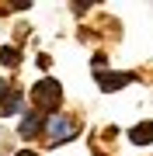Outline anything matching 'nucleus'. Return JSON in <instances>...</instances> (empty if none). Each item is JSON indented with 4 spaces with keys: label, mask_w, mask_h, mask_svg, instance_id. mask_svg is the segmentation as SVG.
Returning a JSON list of instances; mask_svg holds the SVG:
<instances>
[{
    "label": "nucleus",
    "mask_w": 153,
    "mask_h": 156,
    "mask_svg": "<svg viewBox=\"0 0 153 156\" xmlns=\"http://www.w3.org/2000/svg\"><path fill=\"white\" fill-rule=\"evenodd\" d=\"M31 97H35V108H42V111H56V104H59L63 90H59L56 80H42V83H35Z\"/></svg>",
    "instance_id": "nucleus-1"
},
{
    "label": "nucleus",
    "mask_w": 153,
    "mask_h": 156,
    "mask_svg": "<svg viewBox=\"0 0 153 156\" xmlns=\"http://www.w3.org/2000/svg\"><path fill=\"white\" fill-rule=\"evenodd\" d=\"M46 132L52 135V142H66V139L77 135V122L66 118V115H52L49 122H46Z\"/></svg>",
    "instance_id": "nucleus-2"
},
{
    "label": "nucleus",
    "mask_w": 153,
    "mask_h": 156,
    "mask_svg": "<svg viewBox=\"0 0 153 156\" xmlns=\"http://www.w3.org/2000/svg\"><path fill=\"white\" fill-rule=\"evenodd\" d=\"M97 83H101V90H118L125 83H132V73H104V69H97Z\"/></svg>",
    "instance_id": "nucleus-3"
},
{
    "label": "nucleus",
    "mask_w": 153,
    "mask_h": 156,
    "mask_svg": "<svg viewBox=\"0 0 153 156\" xmlns=\"http://www.w3.org/2000/svg\"><path fill=\"white\" fill-rule=\"evenodd\" d=\"M129 139L136 142V146H150V139H153V125H150V122L136 125V128H132V132H129Z\"/></svg>",
    "instance_id": "nucleus-4"
},
{
    "label": "nucleus",
    "mask_w": 153,
    "mask_h": 156,
    "mask_svg": "<svg viewBox=\"0 0 153 156\" xmlns=\"http://www.w3.org/2000/svg\"><path fill=\"white\" fill-rule=\"evenodd\" d=\"M38 128H42V122H38V118H35V115H28V118H24V122H21V135H24V139H31V135L38 132Z\"/></svg>",
    "instance_id": "nucleus-5"
},
{
    "label": "nucleus",
    "mask_w": 153,
    "mask_h": 156,
    "mask_svg": "<svg viewBox=\"0 0 153 156\" xmlns=\"http://www.w3.org/2000/svg\"><path fill=\"white\" fill-rule=\"evenodd\" d=\"M17 49H0V62H4V66H17Z\"/></svg>",
    "instance_id": "nucleus-6"
},
{
    "label": "nucleus",
    "mask_w": 153,
    "mask_h": 156,
    "mask_svg": "<svg viewBox=\"0 0 153 156\" xmlns=\"http://www.w3.org/2000/svg\"><path fill=\"white\" fill-rule=\"evenodd\" d=\"M11 94H14V90H11V87H7V80H0V104H4V101H7V97H11Z\"/></svg>",
    "instance_id": "nucleus-7"
},
{
    "label": "nucleus",
    "mask_w": 153,
    "mask_h": 156,
    "mask_svg": "<svg viewBox=\"0 0 153 156\" xmlns=\"http://www.w3.org/2000/svg\"><path fill=\"white\" fill-rule=\"evenodd\" d=\"M17 156H35V153H31V149H21V153H17Z\"/></svg>",
    "instance_id": "nucleus-8"
}]
</instances>
